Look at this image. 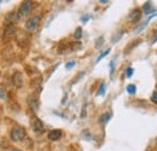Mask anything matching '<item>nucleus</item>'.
Segmentation results:
<instances>
[{"mask_svg":"<svg viewBox=\"0 0 157 151\" xmlns=\"http://www.w3.org/2000/svg\"><path fill=\"white\" fill-rule=\"evenodd\" d=\"M99 2H101V4H108V2H109V1H108V0H100V1H99Z\"/></svg>","mask_w":157,"mask_h":151,"instance_id":"nucleus-22","label":"nucleus"},{"mask_svg":"<svg viewBox=\"0 0 157 151\" xmlns=\"http://www.w3.org/2000/svg\"><path fill=\"white\" fill-rule=\"evenodd\" d=\"M150 7H151V2H150V1H146V4L143 6V11H144L145 14H147V15H149V14H151V12H152V11L150 10Z\"/></svg>","mask_w":157,"mask_h":151,"instance_id":"nucleus-13","label":"nucleus"},{"mask_svg":"<svg viewBox=\"0 0 157 151\" xmlns=\"http://www.w3.org/2000/svg\"><path fill=\"white\" fill-rule=\"evenodd\" d=\"M151 102L157 104V92H154V93H152V95H151Z\"/></svg>","mask_w":157,"mask_h":151,"instance_id":"nucleus-19","label":"nucleus"},{"mask_svg":"<svg viewBox=\"0 0 157 151\" xmlns=\"http://www.w3.org/2000/svg\"><path fill=\"white\" fill-rule=\"evenodd\" d=\"M90 17H91L90 15H86V16H82V17H81V21H82L83 23H86V22H87V21L90 19Z\"/></svg>","mask_w":157,"mask_h":151,"instance_id":"nucleus-21","label":"nucleus"},{"mask_svg":"<svg viewBox=\"0 0 157 151\" xmlns=\"http://www.w3.org/2000/svg\"><path fill=\"white\" fill-rule=\"evenodd\" d=\"M12 83L13 86H16L17 88H21L23 86V74L21 72H16L12 75Z\"/></svg>","mask_w":157,"mask_h":151,"instance_id":"nucleus-6","label":"nucleus"},{"mask_svg":"<svg viewBox=\"0 0 157 151\" xmlns=\"http://www.w3.org/2000/svg\"><path fill=\"white\" fill-rule=\"evenodd\" d=\"M28 104H29L32 110L36 111L38 108H39V99H38V97L36 95H30L29 99H28Z\"/></svg>","mask_w":157,"mask_h":151,"instance_id":"nucleus-9","label":"nucleus"},{"mask_svg":"<svg viewBox=\"0 0 157 151\" xmlns=\"http://www.w3.org/2000/svg\"><path fill=\"white\" fill-rule=\"evenodd\" d=\"M141 18V10L140 9H134L129 15H128V21L129 22H138Z\"/></svg>","mask_w":157,"mask_h":151,"instance_id":"nucleus-8","label":"nucleus"},{"mask_svg":"<svg viewBox=\"0 0 157 151\" xmlns=\"http://www.w3.org/2000/svg\"><path fill=\"white\" fill-rule=\"evenodd\" d=\"M18 19V15H17V11H10L6 17H5V23L6 25H11L13 24V22H16Z\"/></svg>","mask_w":157,"mask_h":151,"instance_id":"nucleus-7","label":"nucleus"},{"mask_svg":"<svg viewBox=\"0 0 157 151\" xmlns=\"http://www.w3.org/2000/svg\"><path fill=\"white\" fill-rule=\"evenodd\" d=\"M97 95H105V83H104V82H101V83H100V87H99V91L97 92Z\"/></svg>","mask_w":157,"mask_h":151,"instance_id":"nucleus-14","label":"nucleus"},{"mask_svg":"<svg viewBox=\"0 0 157 151\" xmlns=\"http://www.w3.org/2000/svg\"><path fill=\"white\" fill-rule=\"evenodd\" d=\"M109 52H110V48H108L106 51H104V52H103V53H101V55H100V56L97 58V60H96V62H97V63H98V62H100V60H101L104 57L106 56V55H109Z\"/></svg>","mask_w":157,"mask_h":151,"instance_id":"nucleus-17","label":"nucleus"},{"mask_svg":"<svg viewBox=\"0 0 157 151\" xmlns=\"http://www.w3.org/2000/svg\"><path fill=\"white\" fill-rule=\"evenodd\" d=\"M0 99H6V93L1 88H0Z\"/></svg>","mask_w":157,"mask_h":151,"instance_id":"nucleus-20","label":"nucleus"},{"mask_svg":"<svg viewBox=\"0 0 157 151\" xmlns=\"http://www.w3.org/2000/svg\"><path fill=\"white\" fill-rule=\"evenodd\" d=\"M126 75H127V77H131V76L133 75V68H127L126 69Z\"/></svg>","mask_w":157,"mask_h":151,"instance_id":"nucleus-18","label":"nucleus"},{"mask_svg":"<svg viewBox=\"0 0 157 151\" xmlns=\"http://www.w3.org/2000/svg\"><path fill=\"white\" fill-rule=\"evenodd\" d=\"M76 65V62L75 60H71V62H68L67 64H65V69L67 70H69V69H71V68H74Z\"/></svg>","mask_w":157,"mask_h":151,"instance_id":"nucleus-16","label":"nucleus"},{"mask_svg":"<svg viewBox=\"0 0 157 151\" xmlns=\"http://www.w3.org/2000/svg\"><path fill=\"white\" fill-rule=\"evenodd\" d=\"M25 134H27V132H25V130L23 127L16 126V127L12 128V131L10 133V137H11L12 141H21V140H23L25 138Z\"/></svg>","mask_w":157,"mask_h":151,"instance_id":"nucleus-1","label":"nucleus"},{"mask_svg":"<svg viewBox=\"0 0 157 151\" xmlns=\"http://www.w3.org/2000/svg\"><path fill=\"white\" fill-rule=\"evenodd\" d=\"M62 135H63V133H62L60 130H52L51 132L48 133V139L55 141V140L60 139V138H62Z\"/></svg>","mask_w":157,"mask_h":151,"instance_id":"nucleus-10","label":"nucleus"},{"mask_svg":"<svg viewBox=\"0 0 157 151\" xmlns=\"http://www.w3.org/2000/svg\"><path fill=\"white\" fill-rule=\"evenodd\" d=\"M16 33H17V28H16L13 24L6 25L5 29H4V38L6 39V40H7V39H12L16 35Z\"/></svg>","mask_w":157,"mask_h":151,"instance_id":"nucleus-4","label":"nucleus"},{"mask_svg":"<svg viewBox=\"0 0 157 151\" xmlns=\"http://www.w3.org/2000/svg\"><path fill=\"white\" fill-rule=\"evenodd\" d=\"M32 127H33L34 132L38 133V134L44 132V123L40 121V118L35 117V116L32 118Z\"/></svg>","mask_w":157,"mask_h":151,"instance_id":"nucleus-5","label":"nucleus"},{"mask_svg":"<svg viewBox=\"0 0 157 151\" xmlns=\"http://www.w3.org/2000/svg\"><path fill=\"white\" fill-rule=\"evenodd\" d=\"M81 37H82V28H81V27H78V29H76V32L74 33V38L80 39Z\"/></svg>","mask_w":157,"mask_h":151,"instance_id":"nucleus-15","label":"nucleus"},{"mask_svg":"<svg viewBox=\"0 0 157 151\" xmlns=\"http://www.w3.org/2000/svg\"><path fill=\"white\" fill-rule=\"evenodd\" d=\"M33 9V1H23L21 4L20 9L17 11V15H18V18H23L25 17Z\"/></svg>","mask_w":157,"mask_h":151,"instance_id":"nucleus-3","label":"nucleus"},{"mask_svg":"<svg viewBox=\"0 0 157 151\" xmlns=\"http://www.w3.org/2000/svg\"><path fill=\"white\" fill-rule=\"evenodd\" d=\"M110 118H111V114L105 113L100 116L99 122H100V123H106V122H109V121H110Z\"/></svg>","mask_w":157,"mask_h":151,"instance_id":"nucleus-11","label":"nucleus"},{"mask_svg":"<svg viewBox=\"0 0 157 151\" xmlns=\"http://www.w3.org/2000/svg\"><path fill=\"white\" fill-rule=\"evenodd\" d=\"M40 21H41L40 16H33V17H30V18L25 22V27H24L25 28V32H28V33L35 32L38 29V27H39Z\"/></svg>","mask_w":157,"mask_h":151,"instance_id":"nucleus-2","label":"nucleus"},{"mask_svg":"<svg viewBox=\"0 0 157 151\" xmlns=\"http://www.w3.org/2000/svg\"><path fill=\"white\" fill-rule=\"evenodd\" d=\"M127 92H128L129 95H136V92H137V86L133 85V83L128 85V86H127Z\"/></svg>","mask_w":157,"mask_h":151,"instance_id":"nucleus-12","label":"nucleus"}]
</instances>
